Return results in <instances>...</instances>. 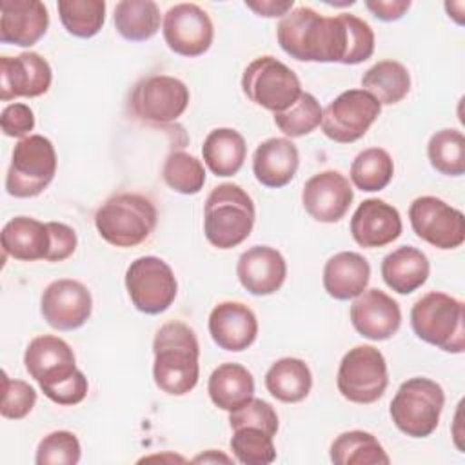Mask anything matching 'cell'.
Returning a JSON list of instances; mask_svg holds the SVG:
<instances>
[{"label":"cell","instance_id":"cell-40","mask_svg":"<svg viewBox=\"0 0 465 465\" xmlns=\"http://www.w3.org/2000/svg\"><path fill=\"white\" fill-rule=\"evenodd\" d=\"M82 456L78 438L69 430H54L44 436L36 447V465H76Z\"/></svg>","mask_w":465,"mask_h":465},{"label":"cell","instance_id":"cell-35","mask_svg":"<svg viewBox=\"0 0 465 465\" xmlns=\"http://www.w3.org/2000/svg\"><path fill=\"white\" fill-rule=\"evenodd\" d=\"M430 165L445 176H461L465 173V136L458 129L436 131L427 143Z\"/></svg>","mask_w":465,"mask_h":465},{"label":"cell","instance_id":"cell-17","mask_svg":"<svg viewBox=\"0 0 465 465\" xmlns=\"http://www.w3.org/2000/svg\"><path fill=\"white\" fill-rule=\"evenodd\" d=\"M53 71L49 62L35 51L0 58V100L36 98L49 91Z\"/></svg>","mask_w":465,"mask_h":465},{"label":"cell","instance_id":"cell-34","mask_svg":"<svg viewBox=\"0 0 465 465\" xmlns=\"http://www.w3.org/2000/svg\"><path fill=\"white\" fill-rule=\"evenodd\" d=\"M394 174V162L381 147H369L356 154L351 163V180L356 189L376 193L385 189Z\"/></svg>","mask_w":465,"mask_h":465},{"label":"cell","instance_id":"cell-15","mask_svg":"<svg viewBox=\"0 0 465 465\" xmlns=\"http://www.w3.org/2000/svg\"><path fill=\"white\" fill-rule=\"evenodd\" d=\"M162 33L167 47L187 58L203 54L214 38L209 15L196 4H176L163 15Z\"/></svg>","mask_w":465,"mask_h":465},{"label":"cell","instance_id":"cell-47","mask_svg":"<svg viewBox=\"0 0 465 465\" xmlns=\"http://www.w3.org/2000/svg\"><path fill=\"white\" fill-rule=\"evenodd\" d=\"M209 460H213V461H216V460H222V461H231L227 456H222V454H218V456H205V454H202V456L194 458V461H209Z\"/></svg>","mask_w":465,"mask_h":465},{"label":"cell","instance_id":"cell-37","mask_svg":"<svg viewBox=\"0 0 465 465\" xmlns=\"http://www.w3.org/2000/svg\"><path fill=\"white\" fill-rule=\"evenodd\" d=\"M162 176L163 182L180 194H196L205 183L203 163L185 151H174L165 158Z\"/></svg>","mask_w":465,"mask_h":465},{"label":"cell","instance_id":"cell-29","mask_svg":"<svg viewBox=\"0 0 465 465\" xmlns=\"http://www.w3.org/2000/svg\"><path fill=\"white\" fill-rule=\"evenodd\" d=\"M247 145L243 136L231 127L213 129L202 145V156L209 171L216 176L236 174L245 160Z\"/></svg>","mask_w":465,"mask_h":465},{"label":"cell","instance_id":"cell-8","mask_svg":"<svg viewBox=\"0 0 465 465\" xmlns=\"http://www.w3.org/2000/svg\"><path fill=\"white\" fill-rule=\"evenodd\" d=\"M56 173V151L49 138L29 134L22 138L11 156L5 191L15 198H33L47 189Z\"/></svg>","mask_w":465,"mask_h":465},{"label":"cell","instance_id":"cell-36","mask_svg":"<svg viewBox=\"0 0 465 465\" xmlns=\"http://www.w3.org/2000/svg\"><path fill=\"white\" fill-rule=\"evenodd\" d=\"M60 22L65 31L76 38H91L98 35L105 22L104 0H60Z\"/></svg>","mask_w":465,"mask_h":465},{"label":"cell","instance_id":"cell-11","mask_svg":"<svg viewBox=\"0 0 465 465\" xmlns=\"http://www.w3.org/2000/svg\"><path fill=\"white\" fill-rule=\"evenodd\" d=\"M189 87L167 74L142 78L131 91L129 107L133 114L151 125H165L178 120L189 105Z\"/></svg>","mask_w":465,"mask_h":465},{"label":"cell","instance_id":"cell-41","mask_svg":"<svg viewBox=\"0 0 465 465\" xmlns=\"http://www.w3.org/2000/svg\"><path fill=\"white\" fill-rule=\"evenodd\" d=\"M4 394H2V405L0 412L7 420H22L25 418L35 403H36V391L24 380L9 378L7 372H4Z\"/></svg>","mask_w":465,"mask_h":465},{"label":"cell","instance_id":"cell-32","mask_svg":"<svg viewBox=\"0 0 465 465\" xmlns=\"http://www.w3.org/2000/svg\"><path fill=\"white\" fill-rule=\"evenodd\" d=\"M331 461L336 465H387L391 458L387 456L383 445L374 434L367 430H347L341 432L329 450Z\"/></svg>","mask_w":465,"mask_h":465},{"label":"cell","instance_id":"cell-2","mask_svg":"<svg viewBox=\"0 0 465 465\" xmlns=\"http://www.w3.org/2000/svg\"><path fill=\"white\" fill-rule=\"evenodd\" d=\"M24 365L40 391L58 405H76L87 396V378L76 369L71 345L53 334H42L29 341Z\"/></svg>","mask_w":465,"mask_h":465},{"label":"cell","instance_id":"cell-21","mask_svg":"<svg viewBox=\"0 0 465 465\" xmlns=\"http://www.w3.org/2000/svg\"><path fill=\"white\" fill-rule=\"evenodd\" d=\"M236 276L247 292L254 296H269L283 285L287 262L274 247L254 245L240 254Z\"/></svg>","mask_w":465,"mask_h":465},{"label":"cell","instance_id":"cell-39","mask_svg":"<svg viewBox=\"0 0 465 465\" xmlns=\"http://www.w3.org/2000/svg\"><path fill=\"white\" fill-rule=\"evenodd\" d=\"M322 105L311 93H302L285 111L274 114L276 127L289 138H300L312 133L322 124Z\"/></svg>","mask_w":465,"mask_h":465},{"label":"cell","instance_id":"cell-3","mask_svg":"<svg viewBox=\"0 0 465 465\" xmlns=\"http://www.w3.org/2000/svg\"><path fill=\"white\" fill-rule=\"evenodd\" d=\"M153 378L171 396L191 392L200 378V345L194 331L182 322L163 323L153 340Z\"/></svg>","mask_w":465,"mask_h":465},{"label":"cell","instance_id":"cell-30","mask_svg":"<svg viewBox=\"0 0 465 465\" xmlns=\"http://www.w3.org/2000/svg\"><path fill=\"white\" fill-rule=\"evenodd\" d=\"M265 387L278 401L298 403L309 396L312 374L303 360L280 358L265 372Z\"/></svg>","mask_w":465,"mask_h":465},{"label":"cell","instance_id":"cell-6","mask_svg":"<svg viewBox=\"0 0 465 465\" xmlns=\"http://www.w3.org/2000/svg\"><path fill=\"white\" fill-rule=\"evenodd\" d=\"M414 334L429 345L445 352L461 354L465 351V309L458 298L430 291L411 309Z\"/></svg>","mask_w":465,"mask_h":465},{"label":"cell","instance_id":"cell-26","mask_svg":"<svg viewBox=\"0 0 465 465\" xmlns=\"http://www.w3.org/2000/svg\"><path fill=\"white\" fill-rule=\"evenodd\" d=\"M371 265L354 251H341L331 256L323 267V289L334 300H352L369 283Z\"/></svg>","mask_w":465,"mask_h":465},{"label":"cell","instance_id":"cell-45","mask_svg":"<svg viewBox=\"0 0 465 465\" xmlns=\"http://www.w3.org/2000/svg\"><path fill=\"white\" fill-rule=\"evenodd\" d=\"M365 7L381 22H396L409 11L411 0H367Z\"/></svg>","mask_w":465,"mask_h":465},{"label":"cell","instance_id":"cell-23","mask_svg":"<svg viewBox=\"0 0 465 465\" xmlns=\"http://www.w3.org/2000/svg\"><path fill=\"white\" fill-rule=\"evenodd\" d=\"M209 334L223 351H245L258 336L256 314L245 303L222 302L209 314Z\"/></svg>","mask_w":465,"mask_h":465},{"label":"cell","instance_id":"cell-38","mask_svg":"<svg viewBox=\"0 0 465 465\" xmlns=\"http://www.w3.org/2000/svg\"><path fill=\"white\" fill-rule=\"evenodd\" d=\"M271 434L258 427L232 429L231 450L243 465H269L276 460V449Z\"/></svg>","mask_w":465,"mask_h":465},{"label":"cell","instance_id":"cell-22","mask_svg":"<svg viewBox=\"0 0 465 465\" xmlns=\"http://www.w3.org/2000/svg\"><path fill=\"white\" fill-rule=\"evenodd\" d=\"M49 27L47 7L40 0L0 2V42L18 47L35 45Z\"/></svg>","mask_w":465,"mask_h":465},{"label":"cell","instance_id":"cell-46","mask_svg":"<svg viewBox=\"0 0 465 465\" xmlns=\"http://www.w3.org/2000/svg\"><path fill=\"white\" fill-rule=\"evenodd\" d=\"M245 5L254 11L258 16H265V18H274V16H285L294 2L292 0H258V2H245Z\"/></svg>","mask_w":465,"mask_h":465},{"label":"cell","instance_id":"cell-24","mask_svg":"<svg viewBox=\"0 0 465 465\" xmlns=\"http://www.w3.org/2000/svg\"><path fill=\"white\" fill-rule=\"evenodd\" d=\"M4 256H11L20 262L47 260L51 252V231L49 225L31 218L15 216L0 232Z\"/></svg>","mask_w":465,"mask_h":465},{"label":"cell","instance_id":"cell-10","mask_svg":"<svg viewBox=\"0 0 465 465\" xmlns=\"http://www.w3.org/2000/svg\"><path fill=\"white\" fill-rule=\"evenodd\" d=\"M387 383V361L376 347L356 345L343 354L336 385L345 400L360 405L374 403L383 396Z\"/></svg>","mask_w":465,"mask_h":465},{"label":"cell","instance_id":"cell-12","mask_svg":"<svg viewBox=\"0 0 465 465\" xmlns=\"http://www.w3.org/2000/svg\"><path fill=\"white\" fill-rule=\"evenodd\" d=\"M125 289L140 312L160 314L173 305L178 283L167 262L158 256H140L125 271Z\"/></svg>","mask_w":465,"mask_h":465},{"label":"cell","instance_id":"cell-33","mask_svg":"<svg viewBox=\"0 0 465 465\" xmlns=\"http://www.w3.org/2000/svg\"><path fill=\"white\" fill-rule=\"evenodd\" d=\"M113 18L118 35L129 42H145L160 29V9L153 0H122Z\"/></svg>","mask_w":465,"mask_h":465},{"label":"cell","instance_id":"cell-42","mask_svg":"<svg viewBox=\"0 0 465 465\" xmlns=\"http://www.w3.org/2000/svg\"><path fill=\"white\" fill-rule=\"evenodd\" d=\"M231 429L238 427H258L271 436L278 432V414L271 403L260 398L249 400L243 407L229 412Z\"/></svg>","mask_w":465,"mask_h":465},{"label":"cell","instance_id":"cell-16","mask_svg":"<svg viewBox=\"0 0 465 465\" xmlns=\"http://www.w3.org/2000/svg\"><path fill=\"white\" fill-rule=\"evenodd\" d=\"M93 298L89 289L71 278L51 282L40 298L44 320L56 331L80 329L91 316Z\"/></svg>","mask_w":465,"mask_h":465},{"label":"cell","instance_id":"cell-13","mask_svg":"<svg viewBox=\"0 0 465 465\" xmlns=\"http://www.w3.org/2000/svg\"><path fill=\"white\" fill-rule=\"evenodd\" d=\"M381 113L380 102L363 89H349L338 94L322 111V131L338 143L360 140Z\"/></svg>","mask_w":465,"mask_h":465},{"label":"cell","instance_id":"cell-9","mask_svg":"<svg viewBox=\"0 0 465 465\" xmlns=\"http://www.w3.org/2000/svg\"><path fill=\"white\" fill-rule=\"evenodd\" d=\"M242 89L256 105L282 113L303 93L296 73L274 56L254 58L242 74Z\"/></svg>","mask_w":465,"mask_h":465},{"label":"cell","instance_id":"cell-19","mask_svg":"<svg viewBox=\"0 0 465 465\" xmlns=\"http://www.w3.org/2000/svg\"><path fill=\"white\" fill-rule=\"evenodd\" d=\"M349 316L356 332L372 341L392 338L401 325V309L398 302L380 289H365L356 296Z\"/></svg>","mask_w":465,"mask_h":465},{"label":"cell","instance_id":"cell-25","mask_svg":"<svg viewBox=\"0 0 465 465\" xmlns=\"http://www.w3.org/2000/svg\"><path fill=\"white\" fill-rule=\"evenodd\" d=\"M300 153L289 138H267L252 154L256 180L271 189L285 187L298 171Z\"/></svg>","mask_w":465,"mask_h":465},{"label":"cell","instance_id":"cell-14","mask_svg":"<svg viewBox=\"0 0 465 465\" xmlns=\"http://www.w3.org/2000/svg\"><path fill=\"white\" fill-rule=\"evenodd\" d=\"M409 220L418 238L449 251L465 242V216L436 196H420L409 207Z\"/></svg>","mask_w":465,"mask_h":465},{"label":"cell","instance_id":"cell-5","mask_svg":"<svg viewBox=\"0 0 465 465\" xmlns=\"http://www.w3.org/2000/svg\"><path fill=\"white\" fill-rule=\"evenodd\" d=\"M158 213L154 203L136 193H120L107 198L94 214L98 234L114 247H134L154 231Z\"/></svg>","mask_w":465,"mask_h":465},{"label":"cell","instance_id":"cell-1","mask_svg":"<svg viewBox=\"0 0 465 465\" xmlns=\"http://www.w3.org/2000/svg\"><path fill=\"white\" fill-rule=\"evenodd\" d=\"M276 38L280 47L300 62L356 65L374 53V33L365 20L347 13L323 16L305 5L289 11L280 20Z\"/></svg>","mask_w":465,"mask_h":465},{"label":"cell","instance_id":"cell-4","mask_svg":"<svg viewBox=\"0 0 465 465\" xmlns=\"http://www.w3.org/2000/svg\"><path fill=\"white\" fill-rule=\"evenodd\" d=\"M254 218V203L247 191L236 183H220L203 205L205 238L218 249H232L249 238Z\"/></svg>","mask_w":465,"mask_h":465},{"label":"cell","instance_id":"cell-20","mask_svg":"<svg viewBox=\"0 0 465 465\" xmlns=\"http://www.w3.org/2000/svg\"><path fill=\"white\" fill-rule=\"evenodd\" d=\"M401 229L403 223L398 209L380 198L363 200L351 218L352 240L367 249L392 243L400 238Z\"/></svg>","mask_w":465,"mask_h":465},{"label":"cell","instance_id":"cell-44","mask_svg":"<svg viewBox=\"0 0 465 465\" xmlns=\"http://www.w3.org/2000/svg\"><path fill=\"white\" fill-rule=\"evenodd\" d=\"M51 231V252L47 262H64L67 260L78 243L76 232L73 227L62 223V222H47Z\"/></svg>","mask_w":465,"mask_h":465},{"label":"cell","instance_id":"cell-27","mask_svg":"<svg viewBox=\"0 0 465 465\" xmlns=\"http://www.w3.org/2000/svg\"><path fill=\"white\" fill-rule=\"evenodd\" d=\"M429 272V258L412 245L394 249L381 262V278L398 294H411L420 289L427 282Z\"/></svg>","mask_w":465,"mask_h":465},{"label":"cell","instance_id":"cell-28","mask_svg":"<svg viewBox=\"0 0 465 465\" xmlns=\"http://www.w3.org/2000/svg\"><path fill=\"white\" fill-rule=\"evenodd\" d=\"M207 392L218 409L232 412L254 398V378L243 365L227 361L211 372Z\"/></svg>","mask_w":465,"mask_h":465},{"label":"cell","instance_id":"cell-31","mask_svg":"<svg viewBox=\"0 0 465 465\" xmlns=\"http://www.w3.org/2000/svg\"><path fill=\"white\" fill-rule=\"evenodd\" d=\"M361 87L372 94L380 105H392L409 94L411 74L403 64L396 60H381L363 73Z\"/></svg>","mask_w":465,"mask_h":465},{"label":"cell","instance_id":"cell-43","mask_svg":"<svg viewBox=\"0 0 465 465\" xmlns=\"http://www.w3.org/2000/svg\"><path fill=\"white\" fill-rule=\"evenodd\" d=\"M0 125L5 136L22 140L35 129V113L27 104H9L2 109Z\"/></svg>","mask_w":465,"mask_h":465},{"label":"cell","instance_id":"cell-7","mask_svg":"<svg viewBox=\"0 0 465 465\" xmlns=\"http://www.w3.org/2000/svg\"><path fill=\"white\" fill-rule=\"evenodd\" d=\"M445 405V394L440 383L430 378H409L403 381L389 407L392 423L411 438L430 436Z\"/></svg>","mask_w":465,"mask_h":465},{"label":"cell","instance_id":"cell-18","mask_svg":"<svg viewBox=\"0 0 465 465\" xmlns=\"http://www.w3.org/2000/svg\"><path fill=\"white\" fill-rule=\"evenodd\" d=\"M354 193L349 180L338 171H322L311 176L302 191V203L311 218L322 223L340 222L351 203Z\"/></svg>","mask_w":465,"mask_h":465}]
</instances>
